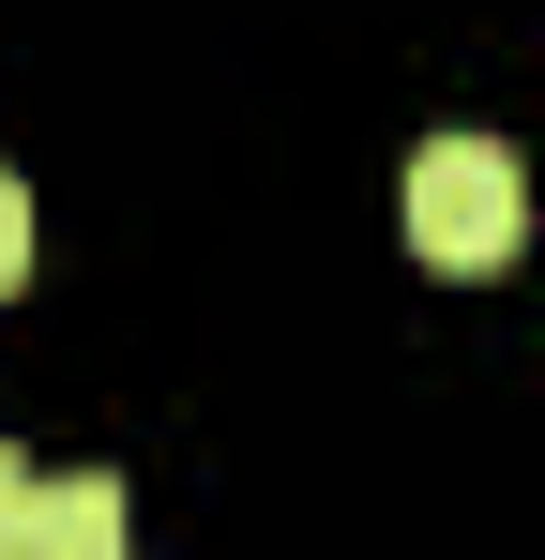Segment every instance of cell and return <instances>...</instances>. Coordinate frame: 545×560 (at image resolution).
<instances>
[{"instance_id":"obj_1","label":"cell","mask_w":545,"mask_h":560,"mask_svg":"<svg viewBox=\"0 0 545 560\" xmlns=\"http://www.w3.org/2000/svg\"><path fill=\"white\" fill-rule=\"evenodd\" d=\"M515 243H531V167H515L500 137H425V152H409V258L500 273Z\"/></svg>"},{"instance_id":"obj_2","label":"cell","mask_w":545,"mask_h":560,"mask_svg":"<svg viewBox=\"0 0 545 560\" xmlns=\"http://www.w3.org/2000/svg\"><path fill=\"white\" fill-rule=\"evenodd\" d=\"M121 530H137V500H121L106 469H77V485H31V500H15V560H106Z\"/></svg>"},{"instance_id":"obj_3","label":"cell","mask_w":545,"mask_h":560,"mask_svg":"<svg viewBox=\"0 0 545 560\" xmlns=\"http://www.w3.org/2000/svg\"><path fill=\"white\" fill-rule=\"evenodd\" d=\"M15 273H31V197H15V167H0V303H15Z\"/></svg>"},{"instance_id":"obj_4","label":"cell","mask_w":545,"mask_h":560,"mask_svg":"<svg viewBox=\"0 0 545 560\" xmlns=\"http://www.w3.org/2000/svg\"><path fill=\"white\" fill-rule=\"evenodd\" d=\"M15 500H31V469H15V455H0V560H15Z\"/></svg>"}]
</instances>
